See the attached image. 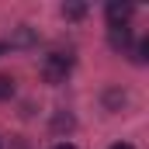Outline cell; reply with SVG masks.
<instances>
[{
  "label": "cell",
  "instance_id": "cell-1",
  "mask_svg": "<svg viewBox=\"0 0 149 149\" xmlns=\"http://www.w3.org/2000/svg\"><path fill=\"white\" fill-rule=\"evenodd\" d=\"M73 70V56L70 52H52L49 59H45V66H42V76L49 80V83H63L66 76Z\"/></svg>",
  "mask_w": 149,
  "mask_h": 149
},
{
  "label": "cell",
  "instance_id": "cell-2",
  "mask_svg": "<svg viewBox=\"0 0 149 149\" xmlns=\"http://www.w3.org/2000/svg\"><path fill=\"white\" fill-rule=\"evenodd\" d=\"M132 3H118V0H111L108 3V21H111V28H125V21L132 17Z\"/></svg>",
  "mask_w": 149,
  "mask_h": 149
},
{
  "label": "cell",
  "instance_id": "cell-3",
  "mask_svg": "<svg viewBox=\"0 0 149 149\" xmlns=\"http://www.w3.org/2000/svg\"><path fill=\"white\" fill-rule=\"evenodd\" d=\"M128 42H132L128 28H111V49H128Z\"/></svg>",
  "mask_w": 149,
  "mask_h": 149
},
{
  "label": "cell",
  "instance_id": "cell-4",
  "mask_svg": "<svg viewBox=\"0 0 149 149\" xmlns=\"http://www.w3.org/2000/svg\"><path fill=\"white\" fill-rule=\"evenodd\" d=\"M87 14V3H63V17H70V21H80Z\"/></svg>",
  "mask_w": 149,
  "mask_h": 149
},
{
  "label": "cell",
  "instance_id": "cell-5",
  "mask_svg": "<svg viewBox=\"0 0 149 149\" xmlns=\"http://www.w3.org/2000/svg\"><path fill=\"white\" fill-rule=\"evenodd\" d=\"M10 97H14V80L0 73V101H10Z\"/></svg>",
  "mask_w": 149,
  "mask_h": 149
},
{
  "label": "cell",
  "instance_id": "cell-6",
  "mask_svg": "<svg viewBox=\"0 0 149 149\" xmlns=\"http://www.w3.org/2000/svg\"><path fill=\"white\" fill-rule=\"evenodd\" d=\"M31 42H35V35H31V31H28V28H21V31H17V35L10 38V45H31Z\"/></svg>",
  "mask_w": 149,
  "mask_h": 149
},
{
  "label": "cell",
  "instance_id": "cell-7",
  "mask_svg": "<svg viewBox=\"0 0 149 149\" xmlns=\"http://www.w3.org/2000/svg\"><path fill=\"white\" fill-rule=\"evenodd\" d=\"M111 149H135V146H128V142H114Z\"/></svg>",
  "mask_w": 149,
  "mask_h": 149
},
{
  "label": "cell",
  "instance_id": "cell-8",
  "mask_svg": "<svg viewBox=\"0 0 149 149\" xmlns=\"http://www.w3.org/2000/svg\"><path fill=\"white\" fill-rule=\"evenodd\" d=\"M52 149H76V146H70V142H59V146H52Z\"/></svg>",
  "mask_w": 149,
  "mask_h": 149
},
{
  "label": "cell",
  "instance_id": "cell-9",
  "mask_svg": "<svg viewBox=\"0 0 149 149\" xmlns=\"http://www.w3.org/2000/svg\"><path fill=\"white\" fill-rule=\"evenodd\" d=\"M3 49H7V42H0V56H3Z\"/></svg>",
  "mask_w": 149,
  "mask_h": 149
}]
</instances>
